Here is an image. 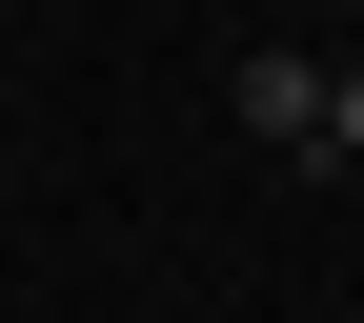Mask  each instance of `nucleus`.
I'll return each mask as SVG.
<instances>
[{
    "instance_id": "nucleus-1",
    "label": "nucleus",
    "mask_w": 364,
    "mask_h": 323,
    "mask_svg": "<svg viewBox=\"0 0 364 323\" xmlns=\"http://www.w3.org/2000/svg\"><path fill=\"white\" fill-rule=\"evenodd\" d=\"M223 102H243V142H284V162L324 142V61H304V40H263V61L223 81Z\"/></svg>"
},
{
    "instance_id": "nucleus-3",
    "label": "nucleus",
    "mask_w": 364,
    "mask_h": 323,
    "mask_svg": "<svg viewBox=\"0 0 364 323\" xmlns=\"http://www.w3.org/2000/svg\"><path fill=\"white\" fill-rule=\"evenodd\" d=\"M344 323H364V303H344Z\"/></svg>"
},
{
    "instance_id": "nucleus-2",
    "label": "nucleus",
    "mask_w": 364,
    "mask_h": 323,
    "mask_svg": "<svg viewBox=\"0 0 364 323\" xmlns=\"http://www.w3.org/2000/svg\"><path fill=\"white\" fill-rule=\"evenodd\" d=\"M324 142H344V162H364V61H324Z\"/></svg>"
}]
</instances>
